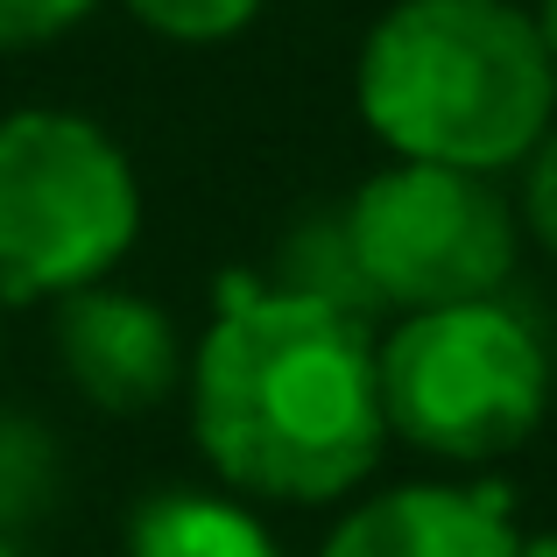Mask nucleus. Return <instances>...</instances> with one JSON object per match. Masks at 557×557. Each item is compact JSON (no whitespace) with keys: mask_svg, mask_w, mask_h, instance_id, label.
I'll use <instances>...</instances> for the list:
<instances>
[{"mask_svg":"<svg viewBox=\"0 0 557 557\" xmlns=\"http://www.w3.org/2000/svg\"><path fill=\"white\" fill-rule=\"evenodd\" d=\"M190 423L212 473L269 502H339L374 473V339L360 311L255 275H219V311L190 368Z\"/></svg>","mask_w":557,"mask_h":557,"instance_id":"obj_1","label":"nucleus"},{"mask_svg":"<svg viewBox=\"0 0 557 557\" xmlns=\"http://www.w3.org/2000/svg\"><path fill=\"white\" fill-rule=\"evenodd\" d=\"M360 113L403 163L487 170L544 141L557 71L508 0H395L360 42Z\"/></svg>","mask_w":557,"mask_h":557,"instance_id":"obj_2","label":"nucleus"},{"mask_svg":"<svg viewBox=\"0 0 557 557\" xmlns=\"http://www.w3.org/2000/svg\"><path fill=\"white\" fill-rule=\"evenodd\" d=\"M141 233V184L121 141L64 107L0 121V304L92 289Z\"/></svg>","mask_w":557,"mask_h":557,"instance_id":"obj_3","label":"nucleus"},{"mask_svg":"<svg viewBox=\"0 0 557 557\" xmlns=\"http://www.w3.org/2000/svg\"><path fill=\"white\" fill-rule=\"evenodd\" d=\"M374 374L388 431L437 459H502L544 423L550 403L544 346L502 304L417 311L388 332Z\"/></svg>","mask_w":557,"mask_h":557,"instance_id":"obj_4","label":"nucleus"},{"mask_svg":"<svg viewBox=\"0 0 557 557\" xmlns=\"http://www.w3.org/2000/svg\"><path fill=\"white\" fill-rule=\"evenodd\" d=\"M339 226L368 297L409 318L487 304L516 269V219L473 170L395 163L354 190Z\"/></svg>","mask_w":557,"mask_h":557,"instance_id":"obj_5","label":"nucleus"},{"mask_svg":"<svg viewBox=\"0 0 557 557\" xmlns=\"http://www.w3.org/2000/svg\"><path fill=\"white\" fill-rule=\"evenodd\" d=\"M57 354L85 403L113 417L156 409L177 388V332L149 297H127V289H71L57 311Z\"/></svg>","mask_w":557,"mask_h":557,"instance_id":"obj_6","label":"nucleus"},{"mask_svg":"<svg viewBox=\"0 0 557 557\" xmlns=\"http://www.w3.org/2000/svg\"><path fill=\"white\" fill-rule=\"evenodd\" d=\"M318 557H522L502 487H395L360 502Z\"/></svg>","mask_w":557,"mask_h":557,"instance_id":"obj_7","label":"nucleus"},{"mask_svg":"<svg viewBox=\"0 0 557 557\" xmlns=\"http://www.w3.org/2000/svg\"><path fill=\"white\" fill-rule=\"evenodd\" d=\"M127 557H275V544L247 508L205 487H163L156 502H141Z\"/></svg>","mask_w":557,"mask_h":557,"instance_id":"obj_8","label":"nucleus"},{"mask_svg":"<svg viewBox=\"0 0 557 557\" xmlns=\"http://www.w3.org/2000/svg\"><path fill=\"white\" fill-rule=\"evenodd\" d=\"M149 36L170 42H226L261 14V0H121Z\"/></svg>","mask_w":557,"mask_h":557,"instance_id":"obj_9","label":"nucleus"},{"mask_svg":"<svg viewBox=\"0 0 557 557\" xmlns=\"http://www.w3.org/2000/svg\"><path fill=\"white\" fill-rule=\"evenodd\" d=\"M107 0H0V50H36V42H57L99 14Z\"/></svg>","mask_w":557,"mask_h":557,"instance_id":"obj_10","label":"nucleus"},{"mask_svg":"<svg viewBox=\"0 0 557 557\" xmlns=\"http://www.w3.org/2000/svg\"><path fill=\"white\" fill-rule=\"evenodd\" d=\"M522 219H530V233L557 255V135L530 149V177H522Z\"/></svg>","mask_w":557,"mask_h":557,"instance_id":"obj_11","label":"nucleus"},{"mask_svg":"<svg viewBox=\"0 0 557 557\" xmlns=\"http://www.w3.org/2000/svg\"><path fill=\"white\" fill-rule=\"evenodd\" d=\"M536 36H544V50H550V71H557V0H544V22H536Z\"/></svg>","mask_w":557,"mask_h":557,"instance_id":"obj_12","label":"nucleus"},{"mask_svg":"<svg viewBox=\"0 0 557 557\" xmlns=\"http://www.w3.org/2000/svg\"><path fill=\"white\" fill-rule=\"evenodd\" d=\"M522 557H557V536H536V544H522Z\"/></svg>","mask_w":557,"mask_h":557,"instance_id":"obj_13","label":"nucleus"},{"mask_svg":"<svg viewBox=\"0 0 557 557\" xmlns=\"http://www.w3.org/2000/svg\"><path fill=\"white\" fill-rule=\"evenodd\" d=\"M0 557H14V550H8V544H0Z\"/></svg>","mask_w":557,"mask_h":557,"instance_id":"obj_14","label":"nucleus"}]
</instances>
